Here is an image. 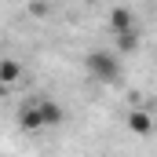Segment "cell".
I'll list each match as a JSON object with an SVG mask.
<instances>
[{
  "mask_svg": "<svg viewBox=\"0 0 157 157\" xmlns=\"http://www.w3.org/2000/svg\"><path fill=\"white\" fill-rule=\"evenodd\" d=\"M139 40H143V33H124V37H113V44H117V59L132 55V51L139 48Z\"/></svg>",
  "mask_w": 157,
  "mask_h": 157,
  "instance_id": "obj_6",
  "label": "cell"
},
{
  "mask_svg": "<svg viewBox=\"0 0 157 157\" xmlns=\"http://www.w3.org/2000/svg\"><path fill=\"white\" fill-rule=\"evenodd\" d=\"M106 26H110V33L113 37H124V33H143L139 29V18H135V11L132 7H110V15H106Z\"/></svg>",
  "mask_w": 157,
  "mask_h": 157,
  "instance_id": "obj_4",
  "label": "cell"
},
{
  "mask_svg": "<svg viewBox=\"0 0 157 157\" xmlns=\"http://www.w3.org/2000/svg\"><path fill=\"white\" fill-rule=\"evenodd\" d=\"M26 77V66L18 62V59H0V91H11V88H18Z\"/></svg>",
  "mask_w": 157,
  "mask_h": 157,
  "instance_id": "obj_5",
  "label": "cell"
},
{
  "mask_svg": "<svg viewBox=\"0 0 157 157\" xmlns=\"http://www.w3.org/2000/svg\"><path fill=\"white\" fill-rule=\"evenodd\" d=\"M124 124H128L132 135L146 139V135H154V132H157V113H154V110H146V106H135V110L124 113Z\"/></svg>",
  "mask_w": 157,
  "mask_h": 157,
  "instance_id": "obj_3",
  "label": "cell"
},
{
  "mask_svg": "<svg viewBox=\"0 0 157 157\" xmlns=\"http://www.w3.org/2000/svg\"><path fill=\"white\" fill-rule=\"evenodd\" d=\"M84 66H88V73L99 80V84H117L121 80V59H117V51H91V55L84 59Z\"/></svg>",
  "mask_w": 157,
  "mask_h": 157,
  "instance_id": "obj_2",
  "label": "cell"
},
{
  "mask_svg": "<svg viewBox=\"0 0 157 157\" xmlns=\"http://www.w3.org/2000/svg\"><path fill=\"white\" fill-rule=\"evenodd\" d=\"M48 11H51L48 4H33V7H29V15H48Z\"/></svg>",
  "mask_w": 157,
  "mask_h": 157,
  "instance_id": "obj_7",
  "label": "cell"
},
{
  "mask_svg": "<svg viewBox=\"0 0 157 157\" xmlns=\"http://www.w3.org/2000/svg\"><path fill=\"white\" fill-rule=\"evenodd\" d=\"M62 121H66V110L51 95H33L18 106V128L22 132H48V128H59Z\"/></svg>",
  "mask_w": 157,
  "mask_h": 157,
  "instance_id": "obj_1",
  "label": "cell"
}]
</instances>
